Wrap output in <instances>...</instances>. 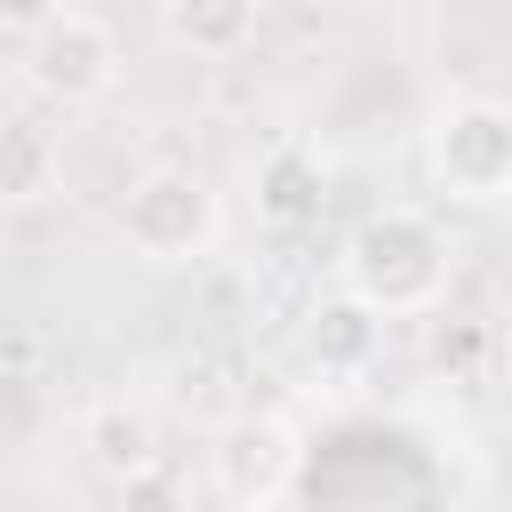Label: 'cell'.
<instances>
[{"instance_id":"obj_1","label":"cell","mask_w":512,"mask_h":512,"mask_svg":"<svg viewBox=\"0 0 512 512\" xmlns=\"http://www.w3.org/2000/svg\"><path fill=\"white\" fill-rule=\"evenodd\" d=\"M336 272H344V296H360L376 320L432 312L448 296V232L416 208H376L352 224Z\"/></svg>"},{"instance_id":"obj_2","label":"cell","mask_w":512,"mask_h":512,"mask_svg":"<svg viewBox=\"0 0 512 512\" xmlns=\"http://www.w3.org/2000/svg\"><path fill=\"white\" fill-rule=\"evenodd\" d=\"M120 240L144 264H192V256H208L224 240V200H216V184L200 168L160 160L120 192Z\"/></svg>"},{"instance_id":"obj_3","label":"cell","mask_w":512,"mask_h":512,"mask_svg":"<svg viewBox=\"0 0 512 512\" xmlns=\"http://www.w3.org/2000/svg\"><path fill=\"white\" fill-rule=\"evenodd\" d=\"M424 160H432L448 200L496 208L512 192V112L496 96H448L424 128Z\"/></svg>"},{"instance_id":"obj_4","label":"cell","mask_w":512,"mask_h":512,"mask_svg":"<svg viewBox=\"0 0 512 512\" xmlns=\"http://www.w3.org/2000/svg\"><path fill=\"white\" fill-rule=\"evenodd\" d=\"M24 80L48 104H104L120 88V40H112V24L80 16V8H56L40 32H24Z\"/></svg>"},{"instance_id":"obj_5","label":"cell","mask_w":512,"mask_h":512,"mask_svg":"<svg viewBox=\"0 0 512 512\" xmlns=\"http://www.w3.org/2000/svg\"><path fill=\"white\" fill-rule=\"evenodd\" d=\"M304 472V440L288 416H232L208 448V480L232 512H272Z\"/></svg>"},{"instance_id":"obj_6","label":"cell","mask_w":512,"mask_h":512,"mask_svg":"<svg viewBox=\"0 0 512 512\" xmlns=\"http://www.w3.org/2000/svg\"><path fill=\"white\" fill-rule=\"evenodd\" d=\"M256 16H264V0H160V32H168V48L208 56V64L240 56V48L256 40Z\"/></svg>"},{"instance_id":"obj_7","label":"cell","mask_w":512,"mask_h":512,"mask_svg":"<svg viewBox=\"0 0 512 512\" xmlns=\"http://www.w3.org/2000/svg\"><path fill=\"white\" fill-rule=\"evenodd\" d=\"M376 344H384V320H376L360 296H328V304H312V320H304V352H312L320 376H360V368L376 360Z\"/></svg>"},{"instance_id":"obj_8","label":"cell","mask_w":512,"mask_h":512,"mask_svg":"<svg viewBox=\"0 0 512 512\" xmlns=\"http://www.w3.org/2000/svg\"><path fill=\"white\" fill-rule=\"evenodd\" d=\"M320 152L312 144H272L264 160H256V216L264 224H280V232H296L304 216H320Z\"/></svg>"},{"instance_id":"obj_9","label":"cell","mask_w":512,"mask_h":512,"mask_svg":"<svg viewBox=\"0 0 512 512\" xmlns=\"http://www.w3.org/2000/svg\"><path fill=\"white\" fill-rule=\"evenodd\" d=\"M80 440H88V456H96L112 480L136 472V464H160V424H152V408H136V400H96L88 424H80Z\"/></svg>"},{"instance_id":"obj_10","label":"cell","mask_w":512,"mask_h":512,"mask_svg":"<svg viewBox=\"0 0 512 512\" xmlns=\"http://www.w3.org/2000/svg\"><path fill=\"white\" fill-rule=\"evenodd\" d=\"M56 136L40 120H0V208H24V200H48L56 192Z\"/></svg>"},{"instance_id":"obj_11","label":"cell","mask_w":512,"mask_h":512,"mask_svg":"<svg viewBox=\"0 0 512 512\" xmlns=\"http://www.w3.org/2000/svg\"><path fill=\"white\" fill-rule=\"evenodd\" d=\"M112 512H192V488L168 464H136L112 480Z\"/></svg>"},{"instance_id":"obj_12","label":"cell","mask_w":512,"mask_h":512,"mask_svg":"<svg viewBox=\"0 0 512 512\" xmlns=\"http://www.w3.org/2000/svg\"><path fill=\"white\" fill-rule=\"evenodd\" d=\"M56 8H64V0H0V24H8V32H40Z\"/></svg>"}]
</instances>
